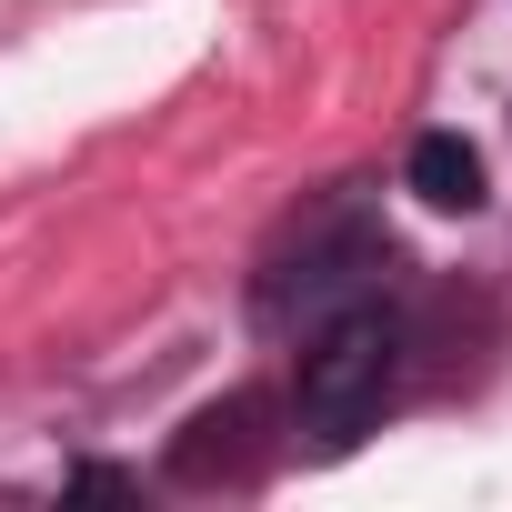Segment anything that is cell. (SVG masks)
Instances as JSON below:
<instances>
[{"instance_id": "cell-1", "label": "cell", "mask_w": 512, "mask_h": 512, "mask_svg": "<svg viewBox=\"0 0 512 512\" xmlns=\"http://www.w3.org/2000/svg\"><path fill=\"white\" fill-rule=\"evenodd\" d=\"M392 392H402V312L392 302H362V312L302 332V372H292V432H302V452H322V462L352 452L382 422Z\"/></svg>"}, {"instance_id": "cell-2", "label": "cell", "mask_w": 512, "mask_h": 512, "mask_svg": "<svg viewBox=\"0 0 512 512\" xmlns=\"http://www.w3.org/2000/svg\"><path fill=\"white\" fill-rule=\"evenodd\" d=\"M362 302H392V241H382V221L342 191V201H322L302 231H292V251L262 272V322L272 332H322V322H342V312H362Z\"/></svg>"}, {"instance_id": "cell-3", "label": "cell", "mask_w": 512, "mask_h": 512, "mask_svg": "<svg viewBox=\"0 0 512 512\" xmlns=\"http://www.w3.org/2000/svg\"><path fill=\"white\" fill-rule=\"evenodd\" d=\"M272 412H262V392H221V402H201L191 422H181V442H171V472L181 482H241L251 472V432H262Z\"/></svg>"}, {"instance_id": "cell-4", "label": "cell", "mask_w": 512, "mask_h": 512, "mask_svg": "<svg viewBox=\"0 0 512 512\" xmlns=\"http://www.w3.org/2000/svg\"><path fill=\"white\" fill-rule=\"evenodd\" d=\"M402 191H412L422 211H482V151H472L462 131H422L412 161H402Z\"/></svg>"}]
</instances>
